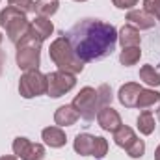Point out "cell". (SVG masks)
I'll return each mask as SVG.
<instances>
[{
    "instance_id": "obj_1",
    "label": "cell",
    "mask_w": 160,
    "mask_h": 160,
    "mask_svg": "<svg viewBox=\"0 0 160 160\" xmlns=\"http://www.w3.org/2000/svg\"><path fill=\"white\" fill-rule=\"evenodd\" d=\"M73 47L77 58L84 63L104 60L116 50L118 30L114 24L99 19H82L63 34Z\"/></svg>"
},
{
    "instance_id": "obj_2",
    "label": "cell",
    "mask_w": 160,
    "mask_h": 160,
    "mask_svg": "<svg viewBox=\"0 0 160 160\" xmlns=\"http://www.w3.org/2000/svg\"><path fill=\"white\" fill-rule=\"evenodd\" d=\"M48 56L54 62V65H58V71H65L71 75H78L84 71V62L77 58L73 47L69 45L65 36H62L50 43Z\"/></svg>"
},
{
    "instance_id": "obj_3",
    "label": "cell",
    "mask_w": 160,
    "mask_h": 160,
    "mask_svg": "<svg viewBox=\"0 0 160 160\" xmlns=\"http://www.w3.org/2000/svg\"><path fill=\"white\" fill-rule=\"evenodd\" d=\"M0 26L6 30L9 41L17 43L28 32L30 22L26 19V13H22L21 9H17L13 6H8V8H4L0 11Z\"/></svg>"
},
{
    "instance_id": "obj_4",
    "label": "cell",
    "mask_w": 160,
    "mask_h": 160,
    "mask_svg": "<svg viewBox=\"0 0 160 160\" xmlns=\"http://www.w3.org/2000/svg\"><path fill=\"white\" fill-rule=\"evenodd\" d=\"M73 108L78 112V116L84 121H93L99 112V99H97V89L86 86L78 91V95L73 99Z\"/></svg>"
},
{
    "instance_id": "obj_5",
    "label": "cell",
    "mask_w": 160,
    "mask_h": 160,
    "mask_svg": "<svg viewBox=\"0 0 160 160\" xmlns=\"http://www.w3.org/2000/svg\"><path fill=\"white\" fill-rule=\"evenodd\" d=\"M19 93L24 99H32L47 93V75H43L39 69L26 71L19 80Z\"/></svg>"
},
{
    "instance_id": "obj_6",
    "label": "cell",
    "mask_w": 160,
    "mask_h": 160,
    "mask_svg": "<svg viewBox=\"0 0 160 160\" xmlns=\"http://www.w3.org/2000/svg\"><path fill=\"white\" fill-rule=\"evenodd\" d=\"M77 86V78L71 73L65 71H54L47 75V95L52 99H58L65 93H69Z\"/></svg>"
},
{
    "instance_id": "obj_7",
    "label": "cell",
    "mask_w": 160,
    "mask_h": 160,
    "mask_svg": "<svg viewBox=\"0 0 160 160\" xmlns=\"http://www.w3.org/2000/svg\"><path fill=\"white\" fill-rule=\"evenodd\" d=\"M13 153L21 160H43L45 158V147L41 143H34L28 138H15L13 140Z\"/></svg>"
},
{
    "instance_id": "obj_8",
    "label": "cell",
    "mask_w": 160,
    "mask_h": 160,
    "mask_svg": "<svg viewBox=\"0 0 160 160\" xmlns=\"http://www.w3.org/2000/svg\"><path fill=\"white\" fill-rule=\"evenodd\" d=\"M17 65L19 69L26 71H34L38 69L41 63V48L38 47H28V45H17V54H15Z\"/></svg>"
},
{
    "instance_id": "obj_9",
    "label": "cell",
    "mask_w": 160,
    "mask_h": 160,
    "mask_svg": "<svg viewBox=\"0 0 160 160\" xmlns=\"http://www.w3.org/2000/svg\"><path fill=\"white\" fill-rule=\"evenodd\" d=\"M97 121H99V127L106 132H116L121 125V116L118 114V110H114L112 106H104L97 112Z\"/></svg>"
},
{
    "instance_id": "obj_10",
    "label": "cell",
    "mask_w": 160,
    "mask_h": 160,
    "mask_svg": "<svg viewBox=\"0 0 160 160\" xmlns=\"http://www.w3.org/2000/svg\"><path fill=\"white\" fill-rule=\"evenodd\" d=\"M142 89H143V88H142L140 84H136V82H127V84H123L119 88L118 99H119V102L125 108H134Z\"/></svg>"
},
{
    "instance_id": "obj_11",
    "label": "cell",
    "mask_w": 160,
    "mask_h": 160,
    "mask_svg": "<svg viewBox=\"0 0 160 160\" xmlns=\"http://www.w3.org/2000/svg\"><path fill=\"white\" fill-rule=\"evenodd\" d=\"M127 21L128 24H132L134 28H140V30H149L155 26V17L149 15L145 9H132L127 13Z\"/></svg>"
},
{
    "instance_id": "obj_12",
    "label": "cell",
    "mask_w": 160,
    "mask_h": 160,
    "mask_svg": "<svg viewBox=\"0 0 160 160\" xmlns=\"http://www.w3.org/2000/svg\"><path fill=\"white\" fill-rule=\"evenodd\" d=\"M41 136H43V142H45L48 147H54V149L63 147L65 142H67V140H65V132H63L60 127H47V128H43Z\"/></svg>"
},
{
    "instance_id": "obj_13",
    "label": "cell",
    "mask_w": 160,
    "mask_h": 160,
    "mask_svg": "<svg viewBox=\"0 0 160 160\" xmlns=\"http://www.w3.org/2000/svg\"><path fill=\"white\" fill-rule=\"evenodd\" d=\"M78 118H80L78 112L73 108V104H63L54 114V121H56L58 127H71L78 121Z\"/></svg>"
},
{
    "instance_id": "obj_14",
    "label": "cell",
    "mask_w": 160,
    "mask_h": 160,
    "mask_svg": "<svg viewBox=\"0 0 160 160\" xmlns=\"http://www.w3.org/2000/svg\"><path fill=\"white\" fill-rule=\"evenodd\" d=\"M118 41L121 47H140V32L138 28H134L132 24H125L118 34Z\"/></svg>"
},
{
    "instance_id": "obj_15",
    "label": "cell",
    "mask_w": 160,
    "mask_h": 160,
    "mask_svg": "<svg viewBox=\"0 0 160 160\" xmlns=\"http://www.w3.org/2000/svg\"><path fill=\"white\" fill-rule=\"evenodd\" d=\"M95 138H97V136H91V134H88V132L78 134V136L75 138V151L78 153L80 157H89V155H93Z\"/></svg>"
},
{
    "instance_id": "obj_16",
    "label": "cell",
    "mask_w": 160,
    "mask_h": 160,
    "mask_svg": "<svg viewBox=\"0 0 160 160\" xmlns=\"http://www.w3.org/2000/svg\"><path fill=\"white\" fill-rule=\"evenodd\" d=\"M30 26L36 30V34H38L43 41L47 39V38H50V34L54 32L52 21H48V17H41V15H38V17L30 22Z\"/></svg>"
},
{
    "instance_id": "obj_17",
    "label": "cell",
    "mask_w": 160,
    "mask_h": 160,
    "mask_svg": "<svg viewBox=\"0 0 160 160\" xmlns=\"http://www.w3.org/2000/svg\"><path fill=\"white\" fill-rule=\"evenodd\" d=\"M136 138H138V136L134 134V130H132L130 127H127V125H121L119 128L114 132V142H116V145L123 147L125 151H127V147H128Z\"/></svg>"
},
{
    "instance_id": "obj_18",
    "label": "cell",
    "mask_w": 160,
    "mask_h": 160,
    "mask_svg": "<svg viewBox=\"0 0 160 160\" xmlns=\"http://www.w3.org/2000/svg\"><path fill=\"white\" fill-rule=\"evenodd\" d=\"M138 130L143 134V136H149V134H153L155 132V116H153V112L151 110H143L140 116H138Z\"/></svg>"
},
{
    "instance_id": "obj_19",
    "label": "cell",
    "mask_w": 160,
    "mask_h": 160,
    "mask_svg": "<svg viewBox=\"0 0 160 160\" xmlns=\"http://www.w3.org/2000/svg\"><path fill=\"white\" fill-rule=\"evenodd\" d=\"M153 104H160V93L155 91V89H142L140 97L136 101V108L145 110V108H149Z\"/></svg>"
},
{
    "instance_id": "obj_20",
    "label": "cell",
    "mask_w": 160,
    "mask_h": 160,
    "mask_svg": "<svg viewBox=\"0 0 160 160\" xmlns=\"http://www.w3.org/2000/svg\"><path fill=\"white\" fill-rule=\"evenodd\" d=\"M140 56H142L140 47H125L119 54V62H121V65L130 67V65H136L138 63Z\"/></svg>"
},
{
    "instance_id": "obj_21",
    "label": "cell",
    "mask_w": 160,
    "mask_h": 160,
    "mask_svg": "<svg viewBox=\"0 0 160 160\" xmlns=\"http://www.w3.org/2000/svg\"><path fill=\"white\" fill-rule=\"evenodd\" d=\"M60 0H36V13L41 17H50L58 11Z\"/></svg>"
},
{
    "instance_id": "obj_22",
    "label": "cell",
    "mask_w": 160,
    "mask_h": 160,
    "mask_svg": "<svg viewBox=\"0 0 160 160\" xmlns=\"http://www.w3.org/2000/svg\"><path fill=\"white\" fill-rule=\"evenodd\" d=\"M140 78L143 80L145 84H149V86H160V73L153 67V65H143L142 69H140Z\"/></svg>"
},
{
    "instance_id": "obj_23",
    "label": "cell",
    "mask_w": 160,
    "mask_h": 160,
    "mask_svg": "<svg viewBox=\"0 0 160 160\" xmlns=\"http://www.w3.org/2000/svg\"><path fill=\"white\" fill-rule=\"evenodd\" d=\"M97 99H99V110L112 104L114 95H112V89H110L108 84H101V86H99V89H97Z\"/></svg>"
},
{
    "instance_id": "obj_24",
    "label": "cell",
    "mask_w": 160,
    "mask_h": 160,
    "mask_svg": "<svg viewBox=\"0 0 160 160\" xmlns=\"http://www.w3.org/2000/svg\"><path fill=\"white\" fill-rule=\"evenodd\" d=\"M15 45H28V47H38V48H41V45H43V39H41L39 36L36 34V30L30 26L28 28V32L21 38V39L17 41Z\"/></svg>"
},
{
    "instance_id": "obj_25",
    "label": "cell",
    "mask_w": 160,
    "mask_h": 160,
    "mask_svg": "<svg viewBox=\"0 0 160 160\" xmlns=\"http://www.w3.org/2000/svg\"><path fill=\"white\" fill-rule=\"evenodd\" d=\"M127 153H128L130 158H142V157L145 155V142L140 140V138H136V140L127 147Z\"/></svg>"
},
{
    "instance_id": "obj_26",
    "label": "cell",
    "mask_w": 160,
    "mask_h": 160,
    "mask_svg": "<svg viewBox=\"0 0 160 160\" xmlns=\"http://www.w3.org/2000/svg\"><path fill=\"white\" fill-rule=\"evenodd\" d=\"M8 2H9V6L21 9L22 13H32V11H36V2H34V0H8Z\"/></svg>"
},
{
    "instance_id": "obj_27",
    "label": "cell",
    "mask_w": 160,
    "mask_h": 160,
    "mask_svg": "<svg viewBox=\"0 0 160 160\" xmlns=\"http://www.w3.org/2000/svg\"><path fill=\"white\" fill-rule=\"evenodd\" d=\"M106 153H108V142H106L104 138L97 136V138H95V147H93V155H91V157H95V158L101 160Z\"/></svg>"
},
{
    "instance_id": "obj_28",
    "label": "cell",
    "mask_w": 160,
    "mask_h": 160,
    "mask_svg": "<svg viewBox=\"0 0 160 160\" xmlns=\"http://www.w3.org/2000/svg\"><path fill=\"white\" fill-rule=\"evenodd\" d=\"M143 9L160 22V0H143Z\"/></svg>"
},
{
    "instance_id": "obj_29",
    "label": "cell",
    "mask_w": 160,
    "mask_h": 160,
    "mask_svg": "<svg viewBox=\"0 0 160 160\" xmlns=\"http://www.w3.org/2000/svg\"><path fill=\"white\" fill-rule=\"evenodd\" d=\"M112 2H114V6L119 8V9H130V8H134V6L138 4V0H112Z\"/></svg>"
},
{
    "instance_id": "obj_30",
    "label": "cell",
    "mask_w": 160,
    "mask_h": 160,
    "mask_svg": "<svg viewBox=\"0 0 160 160\" xmlns=\"http://www.w3.org/2000/svg\"><path fill=\"white\" fill-rule=\"evenodd\" d=\"M4 58H6V56H4V52L0 50V73H2V67H4Z\"/></svg>"
},
{
    "instance_id": "obj_31",
    "label": "cell",
    "mask_w": 160,
    "mask_h": 160,
    "mask_svg": "<svg viewBox=\"0 0 160 160\" xmlns=\"http://www.w3.org/2000/svg\"><path fill=\"white\" fill-rule=\"evenodd\" d=\"M0 160H17V157H11V155H6V157H0Z\"/></svg>"
},
{
    "instance_id": "obj_32",
    "label": "cell",
    "mask_w": 160,
    "mask_h": 160,
    "mask_svg": "<svg viewBox=\"0 0 160 160\" xmlns=\"http://www.w3.org/2000/svg\"><path fill=\"white\" fill-rule=\"evenodd\" d=\"M155 160H160V145L157 147V151H155Z\"/></svg>"
},
{
    "instance_id": "obj_33",
    "label": "cell",
    "mask_w": 160,
    "mask_h": 160,
    "mask_svg": "<svg viewBox=\"0 0 160 160\" xmlns=\"http://www.w3.org/2000/svg\"><path fill=\"white\" fill-rule=\"evenodd\" d=\"M157 116H158V119H160V108H158V112H157Z\"/></svg>"
},
{
    "instance_id": "obj_34",
    "label": "cell",
    "mask_w": 160,
    "mask_h": 160,
    "mask_svg": "<svg viewBox=\"0 0 160 160\" xmlns=\"http://www.w3.org/2000/svg\"><path fill=\"white\" fill-rule=\"evenodd\" d=\"M75 2H86V0H75Z\"/></svg>"
},
{
    "instance_id": "obj_35",
    "label": "cell",
    "mask_w": 160,
    "mask_h": 160,
    "mask_svg": "<svg viewBox=\"0 0 160 160\" xmlns=\"http://www.w3.org/2000/svg\"><path fill=\"white\" fill-rule=\"evenodd\" d=\"M0 43H2V34H0Z\"/></svg>"
}]
</instances>
